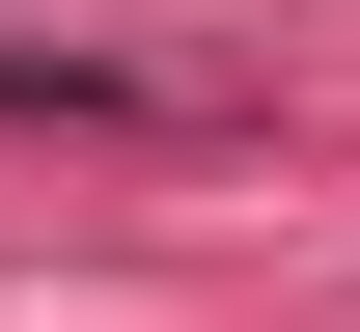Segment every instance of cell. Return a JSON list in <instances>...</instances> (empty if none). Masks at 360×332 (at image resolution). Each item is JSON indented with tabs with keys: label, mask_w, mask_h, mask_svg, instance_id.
<instances>
[{
	"label": "cell",
	"mask_w": 360,
	"mask_h": 332,
	"mask_svg": "<svg viewBox=\"0 0 360 332\" xmlns=\"http://www.w3.org/2000/svg\"><path fill=\"white\" fill-rule=\"evenodd\" d=\"M0 111H56V139H167V84H139V55H28V28H0Z\"/></svg>",
	"instance_id": "obj_1"
}]
</instances>
